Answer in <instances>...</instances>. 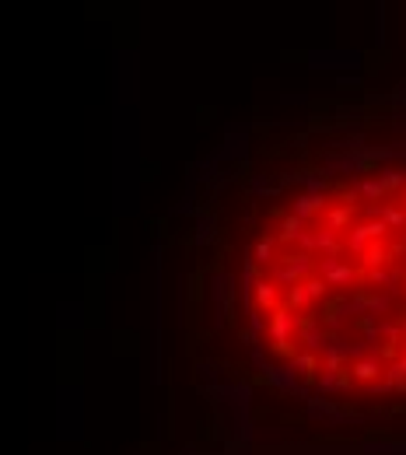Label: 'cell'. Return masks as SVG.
<instances>
[{"mask_svg": "<svg viewBox=\"0 0 406 455\" xmlns=\"http://www.w3.org/2000/svg\"><path fill=\"white\" fill-rule=\"evenodd\" d=\"M239 315L256 361L305 396H406V161L270 203L242 252Z\"/></svg>", "mask_w": 406, "mask_h": 455, "instance_id": "cell-1", "label": "cell"}]
</instances>
